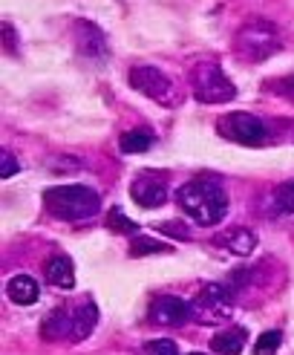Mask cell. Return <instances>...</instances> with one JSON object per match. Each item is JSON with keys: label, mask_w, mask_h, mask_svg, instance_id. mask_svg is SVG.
<instances>
[{"label": "cell", "mask_w": 294, "mask_h": 355, "mask_svg": "<svg viewBox=\"0 0 294 355\" xmlns=\"http://www.w3.org/2000/svg\"><path fill=\"white\" fill-rule=\"evenodd\" d=\"M176 202L202 228H214L228 214V193L214 176H196L176 191Z\"/></svg>", "instance_id": "1"}, {"label": "cell", "mask_w": 294, "mask_h": 355, "mask_svg": "<svg viewBox=\"0 0 294 355\" xmlns=\"http://www.w3.org/2000/svg\"><path fill=\"white\" fill-rule=\"evenodd\" d=\"M44 205L61 223H84L101 211V197L86 185H61L44 191Z\"/></svg>", "instance_id": "2"}, {"label": "cell", "mask_w": 294, "mask_h": 355, "mask_svg": "<svg viewBox=\"0 0 294 355\" xmlns=\"http://www.w3.org/2000/svg\"><path fill=\"white\" fill-rule=\"evenodd\" d=\"M127 81H130L133 90H138L145 98H150L156 104H162V107H179V104L185 101L182 87L173 81L170 76H165L159 67H150V64L133 67Z\"/></svg>", "instance_id": "3"}, {"label": "cell", "mask_w": 294, "mask_h": 355, "mask_svg": "<svg viewBox=\"0 0 294 355\" xmlns=\"http://www.w3.org/2000/svg\"><path fill=\"white\" fill-rule=\"evenodd\" d=\"M280 46H283L280 29L268 21H248L234 38L237 55L246 61H266L274 52H280Z\"/></svg>", "instance_id": "4"}, {"label": "cell", "mask_w": 294, "mask_h": 355, "mask_svg": "<svg viewBox=\"0 0 294 355\" xmlns=\"http://www.w3.org/2000/svg\"><path fill=\"white\" fill-rule=\"evenodd\" d=\"M234 306H237V300H234L231 286H225V283H205L199 295L194 297V304H190V315H194L199 324L217 327V324L231 321Z\"/></svg>", "instance_id": "5"}, {"label": "cell", "mask_w": 294, "mask_h": 355, "mask_svg": "<svg viewBox=\"0 0 294 355\" xmlns=\"http://www.w3.org/2000/svg\"><path fill=\"white\" fill-rule=\"evenodd\" d=\"M190 81H194V96L202 104H225V101H234L237 96V87L234 81L225 76V69L211 64V61H202L194 67L190 73Z\"/></svg>", "instance_id": "6"}, {"label": "cell", "mask_w": 294, "mask_h": 355, "mask_svg": "<svg viewBox=\"0 0 294 355\" xmlns=\"http://www.w3.org/2000/svg\"><path fill=\"white\" fill-rule=\"evenodd\" d=\"M217 130L222 139L237 141V145H246V148H259L266 145L268 139V128L263 119H257L254 113H228L217 121Z\"/></svg>", "instance_id": "7"}, {"label": "cell", "mask_w": 294, "mask_h": 355, "mask_svg": "<svg viewBox=\"0 0 294 355\" xmlns=\"http://www.w3.org/2000/svg\"><path fill=\"white\" fill-rule=\"evenodd\" d=\"M73 41H75V52L86 61H104L110 55L107 35H104L101 26H95L93 21H75L73 24Z\"/></svg>", "instance_id": "8"}, {"label": "cell", "mask_w": 294, "mask_h": 355, "mask_svg": "<svg viewBox=\"0 0 294 355\" xmlns=\"http://www.w3.org/2000/svg\"><path fill=\"white\" fill-rule=\"evenodd\" d=\"M147 318H150V324L170 329V327L187 324L194 315H190V304H187V300H182L176 295H159V297H153Z\"/></svg>", "instance_id": "9"}, {"label": "cell", "mask_w": 294, "mask_h": 355, "mask_svg": "<svg viewBox=\"0 0 294 355\" xmlns=\"http://www.w3.org/2000/svg\"><path fill=\"white\" fill-rule=\"evenodd\" d=\"M130 197L142 208H159L167 202V180L165 173H142L130 182Z\"/></svg>", "instance_id": "10"}, {"label": "cell", "mask_w": 294, "mask_h": 355, "mask_svg": "<svg viewBox=\"0 0 294 355\" xmlns=\"http://www.w3.org/2000/svg\"><path fill=\"white\" fill-rule=\"evenodd\" d=\"M69 309H73V332H69V341L78 344V341L93 335V329L98 324V309H95L93 300H81V304L69 306Z\"/></svg>", "instance_id": "11"}, {"label": "cell", "mask_w": 294, "mask_h": 355, "mask_svg": "<svg viewBox=\"0 0 294 355\" xmlns=\"http://www.w3.org/2000/svg\"><path fill=\"white\" fill-rule=\"evenodd\" d=\"M6 295H9L12 304H17V306H32V304H38L41 286H38V280L29 277V275H15L6 283Z\"/></svg>", "instance_id": "12"}, {"label": "cell", "mask_w": 294, "mask_h": 355, "mask_svg": "<svg viewBox=\"0 0 294 355\" xmlns=\"http://www.w3.org/2000/svg\"><path fill=\"white\" fill-rule=\"evenodd\" d=\"M69 332H73V309L69 306H55L41 324V335L46 341L69 338Z\"/></svg>", "instance_id": "13"}, {"label": "cell", "mask_w": 294, "mask_h": 355, "mask_svg": "<svg viewBox=\"0 0 294 355\" xmlns=\"http://www.w3.org/2000/svg\"><path fill=\"white\" fill-rule=\"evenodd\" d=\"M46 280H49L55 289H64V292L75 289V266H73V260L64 257V254L52 257V260L46 263Z\"/></svg>", "instance_id": "14"}, {"label": "cell", "mask_w": 294, "mask_h": 355, "mask_svg": "<svg viewBox=\"0 0 294 355\" xmlns=\"http://www.w3.org/2000/svg\"><path fill=\"white\" fill-rule=\"evenodd\" d=\"M217 243L225 245L237 257H248L257 248V234L251 232V228H231V232H225L222 237H217Z\"/></svg>", "instance_id": "15"}, {"label": "cell", "mask_w": 294, "mask_h": 355, "mask_svg": "<svg viewBox=\"0 0 294 355\" xmlns=\"http://www.w3.org/2000/svg\"><path fill=\"white\" fill-rule=\"evenodd\" d=\"M248 341V332L242 327H231V329H222L211 338V349L219 355H239L242 347Z\"/></svg>", "instance_id": "16"}, {"label": "cell", "mask_w": 294, "mask_h": 355, "mask_svg": "<svg viewBox=\"0 0 294 355\" xmlns=\"http://www.w3.org/2000/svg\"><path fill=\"white\" fill-rule=\"evenodd\" d=\"M121 153H145L153 148V133L150 130H130L118 139Z\"/></svg>", "instance_id": "17"}, {"label": "cell", "mask_w": 294, "mask_h": 355, "mask_svg": "<svg viewBox=\"0 0 294 355\" xmlns=\"http://www.w3.org/2000/svg\"><path fill=\"white\" fill-rule=\"evenodd\" d=\"M170 252V245L159 243V240H150V237H133L130 243V257H145V254H165Z\"/></svg>", "instance_id": "18"}, {"label": "cell", "mask_w": 294, "mask_h": 355, "mask_svg": "<svg viewBox=\"0 0 294 355\" xmlns=\"http://www.w3.org/2000/svg\"><path fill=\"white\" fill-rule=\"evenodd\" d=\"M280 344H283V332L280 329H268V332H263L257 338L254 355H274L277 349H280Z\"/></svg>", "instance_id": "19"}, {"label": "cell", "mask_w": 294, "mask_h": 355, "mask_svg": "<svg viewBox=\"0 0 294 355\" xmlns=\"http://www.w3.org/2000/svg\"><path fill=\"white\" fill-rule=\"evenodd\" d=\"M142 355H179V347L173 338H153L142 347Z\"/></svg>", "instance_id": "20"}, {"label": "cell", "mask_w": 294, "mask_h": 355, "mask_svg": "<svg viewBox=\"0 0 294 355\" xmlns=\"http://www.w3.org/2000/svg\"><path fill=\"white\" fill-rule=\"evenodd\" d=\"M107 225L113 228V232H121V234H133L136 232V223L130 217L121 214V208H113L107 214Z\"/></svg>", "instance_id": "21"}, {"label": "cell", "mask_w": 294, "mask_h": 355, "mask_svg": "<svg viewBox=\"0 0 294 355\" xmlns=\"http://www.w3.org/2000/svg\"><path fill=\"white\" fill-rule=\"evenodd\" d=\"M15 173H21V162L12 156L9 148H3L0 150V176H3V180H12Z\"/></svg>", "instance_id": "22"}, {"label": "cell", "mask_w": 294, "mask_h": 355, "mask_svg": "<svg viewBox=\"0 0 294 355\" xmlns=\"http://www.w3.org/2000/svg\"><path fill=\"white\" fill-rule=\"evenodd\" d=\"M277 202H280L288 214H294V182H286L277 188Z\"/></svg>", "instance_id": "23"}, {"label": "cell", "mask_w": 294, "mask_h": 355, "mask_svg": "<svg viewBox=\"0 0 294 355\" xmlns=\"http://www.w3.org/2000/svg\"><path fill=\"white\" fill-rule=\"evenodd\" d=\"M156 232H162V234H167V237H182V240L190 237V232H187L182 223H162V225H156Z\"/></svg>", "instance_id": "24"}, {"label": "cell", "mask_w": 294, "mask_h": 355, "mask_svg": "<svg viewBox=\"0 0 294 355\" xmlns=\"http://www.w3.org/2000/svg\"><path fill=\"white\" fill-rule=\"evenodd\" d=\"M288 87H291V90H294V76H291V78H288Z\"/></svg>", "instance_id": "25"}, {"label": "cell", "mask_w": 294, "mask_h": 355, "mask_svg": "<svg viewBox=\"0 0 294 355\" xmlns=\"http://www.w3.org/2000/svg\"><path fill=\"white\" fill-rule=\"evenodd\" d=\"M187 355H205V352H187Z\"/></svg>", "instance_id": "26"}]
</instances>
